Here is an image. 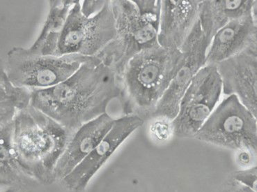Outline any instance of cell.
Here are the masks:
<instances>
[{"mask_svg":"<svg viewBox=\"0 0 257 192\" xmlns=\"http://www.w3.org/2000/svg\"><path fill=\"white\" fill-rule=\"evenodd\" d=\"M30 105L71 132L105 114L120 94L116 71L99 57H90L58 85L31 91Z\"/></svg>","mask_w":257,"mask_h":192,"instance_id":"obj_1","label":"cell"},{"mask_svg":"<svg viewBox=\"0 0 257 192\" xmlns=\"http://www.w3.org/2000/svg\"><path fill=\"white\" fill-rule=\"evenodd\" d=\"M182 57L181 50L158 46L137 54L118 76L123 116L152 120Z\"/></svg>","mask_w":257,"mask_h":192,"instance_id":"obj_2","label":"cell"},{"mask_svg":"<svg viewBox=\"0 0 257 192\" xmlns=\"http://www.w3.org/2000/svg\"><path fill=\"white\" fill-rule=\"evenodd\" d=\"M73 133L31 105L19 111L13 122V145L25 173L41 184L55 181L54 169Z\"/></svg>","mask_w":257,"mask_h":192,"instance_id":"obj_3","label":"cell"},{"mask_svg":"<svg viewBox=\"0 0 257 192\" xmlns=\"http://www.w3.org/2000/svg\"><path fill=\"white\" fill-rule=\"evenodd\" d=\"M89 58L79 55H32L26 48L14 46L7 53L5 68L14 85L32 91L58 85L76 72Z\"/></svg>","mask_w":257,"mask_h":192,"instance_id":"obj_4","label":"cell"},{"mask_svg":"<svg viewBox=\"0 0 257 192\" xmlns=\"http://www.w3.org/2000/svg\"><path fill=\"white\" fill-rule=\"evenodd\" d=\"M199 141L256 154V117L235 95L224 99L196 134Z\"/></svg>","mask_w":257,"mask_h":192,"instance_id":"obj_5","label":"cell"},{"mask_svg":"<svg viewBox=\"0 0 257 192\" xmlns=\"http://www.w3.org/2000/svg\"><path fill=\"white\" fill-rule=\"evenodd\" d=\"M116 35L96 56L112 66L118 78L127 62L140 52L160 46L159 29L140 15L133 0H113Z\"/></svg>","mask_w":257,"mask_h":192,"instance_id":"obj_6","label":"cell"},{"mask_svg":"<svg viewBox=\"0 0 257 192\" xmlns=\"http://www.w3.org/2000/svg\"><path fill=\"white\" fill-rule=\"evenodd\" d=\"M114 14L109 0L92 17L81 12V2L75 0L61 32L55 56L79 55L95 57L114 39Z\"/></svg>","mask_w":257,"mask_h":192,"instance_id":"obj_7","label":"cell"},{"mask_svg":"<svg viewBox=\"0 0 257 192\" xmlns=\"http://www.w3.org/2000/svg\"><path fill=\"white\" fill-rule=\"evenodd\" d=\"M222 93L216 66L205 65L199 70L180 102L177 116L171 121L177 138H194L211 116Z\"/></svg>","mask_w":257,"mask_h":192,"instance_id":"obj_8","label":"cell"},{"mask_svg":"<svg viewBox=\"0 0 257 192\" xmlns=\"http://www.w3.org/2000/svg\"><path fill=\"white\" fill-rule=\"evenodd\" d=\"M209 45L198 21L181 48V60L170 86L156 107L152 120H174L183 94L199 70L205 66Z\"/></svg>","mask_w":257,"mask_h":192,"instance_id":"obj_9","label":"cell"},{"mask_svg":"<svg viewBox=\"0 0 257 192\" xmlns=\"http://www.w3.org/2000/svg\"><path fill=\"white\" fill-rule=\"evenodd\" d=\"M145 121L134 116H123L114 119L109 132L89 155L71 173L62 179L64 186L73 192L84 191L89 181L107 162L115 151Z\"/></svg>","mask_w":257,"mask_h":192,"instance_id":"obj_10","label":"cell"},{"mask_svg":"<svg viewBox=\"0 0 257 192\" xmlns=\"http://www.w3.org/2000/svg\"><path fill=\"white\" fill-rule=\"evenodd\" d=\"M224 94L235 95L257 116V45L215 64Z\"/></svg>","mask_w":257,"mask_h":192,"instance_id":"obj_11","label":"cell"},{"mask_svg":"<svg viewBox=\"0 0 257 192\" xmlns=\"http://www.w3.org/2000/svg\"><path fill=\"white\" fill-rule=\"evenodd\" d=\"M158 44L168 50H181L199 21L201 0H163Z\"/></svg>","mask_w":257,"mask_h":192,"instance_id":"obj_12","label":"cell"},{"mask_svg":"<svg viewBox=\"0 0 257 192\" xmlns=\"http://www.w3.org/2000/svg\"><path fill=\"white\" fill-rule=\"evenodd\" d=\"M114 122V118L105 113L77 129L55 166V180L62 181L71 173L109 132Z\"/></svg>","mask_w":257,"mask_h":192,"instance_id":"obj_13","label":"cell"},{"mask_svg":"<svg viewBox=\"0 0 257 192\" xmlns=\"http://www.w3.org/2000/svg\"><path fill=\"white\" fill-rule=\"evenodd\" d=\"M257 45L256 20L252 15L234 20L214 35L206 52L205 65H215Z\"/></svg>","mask_w":257,"mask_h":192,"instance_id":"obj_14","label":"cell"},{"mask_svg":"<svg viewBox=\"0 0 257 192\" xmlns=\"http://www.w3.org/2000/svg\"><path fill=\"white\" fill-rule=\"evenodd\" d=\"M255 0H201L199 21L206 40L211 44L214 35L234 20L252 15Z\"/></svg>","mask_w":257,"mask_h":192,"instance_id":"obj_15","label":"cell"},{"mask_svg":"<svg viewBox=\"0 0 257 192\" xmlns=\"http://www.w3.org/2000/svg\"><path fill=\"white\" fill-rule=\"evenodd\" d=\"M75 0H51L49 12L39 37L27 48L32 55L55 56L59 37Z\"/></svg>","mask_w":257,"mask_h":192,"instance_id":"obj_16","label":"cell"},{"mask_svg":"<svg viewBox=\"0 0 257 192\" xmlns=\"http://www.w3.org/2000/svg\"><path fill=\"white\" fill-rule=\"evenodd\" d=\"M36 182L25 173L16 157L13 145V123H11L0 130V186L18 191Z\"/></svg>","mask_w":257,"mask_h":192,"instance_id":"obj_17","label":"cell"},{"mask_svg":"<svg viewBox=\"0 0 257 192\" xmlns=\"http://www.w3.org/2000/svg\"><path fill=\"white\" fill-rule=\"evenodd\" d=\"M140 15L153 26L159 29L161 22V0H133Z\"/></svg>","mask_w":257,"mask_h":192,"instance_id":"obj_18","label":"cell"},{"mask_svg":"<svg viewBox=\"0 0 257 192\" xmlns=\"http://www.w3.org/2000/svg\"><path fill=\"white\" fill-rule=\"evenodd\" d=\"M257 168L255 166L236 170L231 174V178L242 185L256 192Z\"/></svg>","mask_w":257,"mask_h":192,"instance_id":"obj_19","label":"cell"},{"mask_svg":"<svg viewBox=\"0 0 257 192\" xmlns=\"http://www.w3.org/2000/svg\"><path fill=\"white\" fill-rule=\"evenodd\" d=\"M106 0H85L81 3V12L86 17H92L101 11Z\"/></svg>","mask_w":257,"mask_h":192,"instance_id":"obj_20","label":"cell"},{"mask_svg":"<svg viewBox=\"0 0 257 192\" xmlns=\"http://www.w3.org/2000/svg\"><path fill=\"white\" fill-rule=\"evenodd\" d=\"M220 192H256L242 185L234 179L229 177L221 186Z\"/></svg>","mask_w":257,"mask_h":192,"instance_id":"obj_21","label":"cell"},{"mask_svg":"<svg viewBox=\"0 0 257 192\" xmlns=\"http://www.w3.org/2000/svg\"><path fill=\"white\" fill-rule=\"evenodd\" d=\"M236 153V161L240 166L247 168L256 165V154L248 151H239Z\"/></svg>","mask_w":257,"mask_h":192,"instance_id":"obj_22","label":"cell"},{"mask_svg":"<svg viewBox=\"0 0 257 192\" xmlns=\"http://www.w3.org/2000/svg\"><path fill=\"white\" fill-rule=\"evenodd\" d=\"M0 192H16V190L12 189V188H7V189H5V190L0 189Z\"/></svg>","mask_w":257,"mask_h":192,"instance_id":"obj_23","label":"cell"},{"mask_svg":"<svg viewBox=\"0 0 257 192\" xmlns=\"http://www.w3.org/2000/svg\"><path fill=\"white\" fill-rule=\"evenodd\" d=\"M3 64H5V62H4V61L3 59H2L1 56H0V65H3Z\"/></svg>","mask_w":257,"mask_h":192,"instance_id":"obj_24","label":"cell"}]
</instances>
